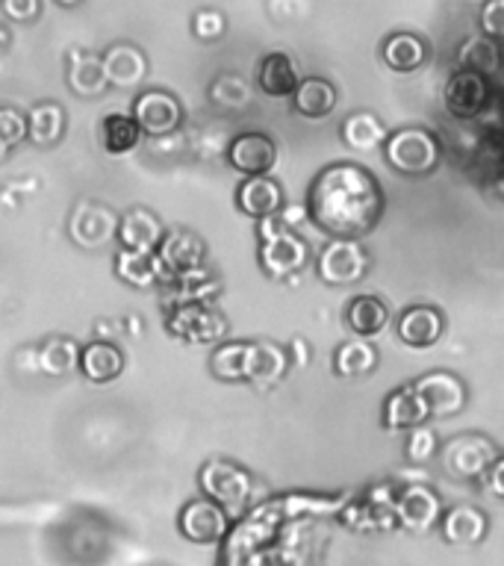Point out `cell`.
Here are the masks:
<instances>
[{
  "mask_svg": "<svg viewBox=\"0 0 504 566\" xmlns=\"http://www.w3.org/2000/svg\"><path fill=\"white\" fill-rule=\"evenodd\" d=\"M387 198L378 177L357 163H330L313 177L307 216L334 239H363L378 228Z\"/></svg>",
  "mask_w": 504,
  "mask_h": 566,
  "instance_id": "6da1fadb",
  "label": "cell"
},
{
  "mask_svg": "<svg viewBox=\"0 0 504 566\" xmlns=\"http://www.w3.org/2000/svg\"><path fill=\"white\" fill-rule=\"evenodd\" d=\"M384 157L389 168L405 177H428L440 168V142L424 127H401L384 142Z\"/></svg>",
  "mask_w": 504,
  "mask_h": 566,
  "instance_id": "7a4b0ae2",
  "label": "cell"
},
{
  "mask_svg": "<svg viewBox=\"0 0 504 566\" xmlns=\"http://www.w3.org/2000/svg\"><path fill=\"white\" fill-rule=\"evenodd\" d=\"M309 260L307 242L292 233L281 221V216L260 221V265L274 281H286L298 274Z\"/></svg>",
  "mask_w": 504,
  "mask_h": 566,
  "instance_id": "3957f363",
  "label": "cell"
},
{
  "mask_svg": "<svg viewBox=\"0 0 504 566\" xmlns=\"http://www.w3.org/2000/svg\"><path fill=\"white\" fill-rule=\"evenodd\" d=\"M198 486L228 516H237V513L245 511L248 499H251V475L242 467H237V463H230V460L203 463L201 475H198Z\"/></svg>",
  "mask_w": 504,
  "mask_h": 566,
  "instance_id": "277c9868",
  "label": "cell"
},
{
  "mask_svg": "<svg viewBox=\"0 0 504 566\" xmlns=\"http://www.w3.org/2000/svg\"><path fill=\"white\" fill-rule=\"evenodd\" d=\"M369 272V254L360 239H330L316 260V274L327 286H351Z\"/></svg>",
  "mask_w": 504,
  "mask_h": 566,
  "instance_id": "5b68a950",
  "label": "cell"
},
{
  "mask_svg": "<svg viewBox=\"0 0 504 566\" xmlns=\"http://www.w3.org/2000/svg\"><path fill=\"white\" fill-rule=\"evenodd\" d=\"M445 507L442 499L424 484H407L396 495V525L407 534H428L440 528V520Z\"/></svg>",
  "mask_w": 504,
  "mask_h": 566,
  "instance_id": "8992f818",
  "label": "cell"
},
{
  "mask_svg": "<svg viewBox=\"0 0 504 566\" xmlns=\"http://www.w3.org/2000/svg\"><path fill=\"white\" fill-rule=\"evenodd\" d=\"M177 528L195 546H216L228 537L230 516L207 495H198V499L183 504V511L177 516Z\"/></svg>",
  "mask_w": 504,
  "mask_h": 566,
  "instance_id": "52a82bcc",
  "label": "cell"
},
{
  "mask_svg": "<svg viewBox=\"0 0 504 566\" xmlns=\"http://www.w3.org/2000/svg\"><path fill=\"white\" fill-rule=\"evenodd\" d=\"M498 451L493 440H486L481 433H463L442 449V463L449 469V475L466 478V481H481L484 472L495 463Z\"/></svg>",
  "mask_w": 504,
  "mask_h": 566,
  "instance_id": "ba28073f",
  "label": "cell"
},
{
  "mask_svg": "<svg viewBox=\"0 0 504 566\" xmlns=\"http://www.w3.org/2000/svg\"><path fill=\"white\" fill-rule=\"evenodd\" d=\"M413 387L416 392L422 396L431 419H449V416H458L469 401L466 384H463L458 375H451V371H428V375L413 380Z\"/></svg>",
  "mask_w": 504,
  "mask_h": 566,
  "instance_id": "9c48e42d",
  "label": "cell"
},
{
  "mask_svg": "<svg viewBox=\"0 0 504 566\" xmlns=\"http://www.w3.org/2000/svg\"><path fill=\"white\" fill-rule=\"evenodd\" d=\"M122 216L97 201H80L77 210L71 212L69 233L80 248H104L118 237Z\"/></svg>",
  "mask_w": 504,
  "mask_h": 566,
  "instance_id": "30bf717a",
  "label": "cell"
},
{
  "mask_svg": "<svg viewBox=\"0 0 504 566\" xmlns=\"http://www.w3.org/2000/svg\"><path fill=\"white\" fill-rule=\"evenodd\" d=\"M396 490L389 484L371 486L369 493L348 504L343 520L357 531L396 528Z\"/></svg>",
  "mask_w": 504,
  "mask_h": 566,
  "instance_id": "8fae6325",
  "label": "cell"
},
{
  "mask_svg": "<svg viewBox=\"0 0 504 566\" xmlns=\"http://www.w3.org/2000/svg\"><path fill=\"white\" fill-rule=\"evenodd\" d=\"M486 101H490V86H486L484 74H475V71L466 69L451 74V80L445 83V92H442V104H445L449 115H454L460 122L477 118L484 113Z\"/></svg>",
  "mask_w": 504,
  "mask_h": 566,
  "instance_id": "7c38bea8",
  "label": "cell"
},
{
  "mask_svg": "<svg viewBox=\"0 0 504 566\" xmlns=\"http://www.w3.org/2000/svg\"><path fill=\"white\" fill-rule=\"evenodd\" d=\"M133 118H136L141 133H148V136H168V133L177 130V124L183 118V109H180V101L175 95L150 88V92H141L136 97Z\"/></svg>",
  "mask_w": 504,
  "mask_h": 566,
  "instance_id": "4fadbf2b",
  "label": "cell"
},
{
  "mask_svg": "<svg viewBox=\"0 0 504 566\" xmlns=\"http://www.w3.org/2000/svg\"><path fill=\"white\" fill-rule=\"evenodd\" d=\"M228 163L239 175L263 177L277 163V145L265 133H242L230 142Z\"/></svg>",
  "mask_w": 504,
  "mask_h": 566,
  "instance_id": "5bb4252c",
  "label": "cell"
},
{
  "mask_svg": "<svg viewBox=\"0 0 504 566\" xmlns=\"http://www.w3.org/2000/svg\"><path fill=\"white\" fill-rule=\"evenodd\" d=\"M396 334L410 348H431L445 334V316L431 304H413L398 316Z\"/></svg>",
  "mask_w": 504,
  "mask_h": 566,
  "instance_id": "9a60e30c",
  "label": "cell"
},
{
  "mask_svg": "<svg viewBox=\"0 0 504 566\" xmlns=\"http://www.w3.org/2000/svg\"><path fill=\"white\" fill-rule=\"evenodd\" d=\"M440 534L449 546H477L490 534V516L472 504H458L442 513Z\"/></svg>",
  "mask_w": 504,
  "mask_h": 566,
  "instance_id": "2e32d148",
  "label": "cell"
},
{
  "mask_svg": "<svg viewBox=\"0 0 504 566\" xmlns=\"http://www.w3.org/2000/svg\"><path fill=\"white\" fill-rule=\"evenodd\" d=\"M237 207L256 221L274 219L283 210V189L269 175L245 177L237 189Z\"/></svg>",
  "mask_w": 504,
  "mask_h": 566,
  "instance_id": "e0dca14e",
  "label": "cell"
},
{
  "mask_svg": "<svg viewBox=\"0 0 504 566\" xmlns=\"http://www.w3.org/2000/svg\"><path fill=\"white\" fill-rule=\"evenodd\" d=\"M428 419H431L428 407H424L422 396L416 392L413 384L392 389L384 398V428L387 431H413V428L424 424Z\"/></svg>",
  "mask_w": 504,
  "mask_h": 566,
  "instance_id": "ac0fdd59",
  "label": "cell"
},
{
  "mask_svg": "<svg viewBox=\"0 0 504 566\" xmlns=\"http://www.w3.org/2000/svg\"><path fill=\"white\" fill-rule=\"evenodd\" d=\"M162 237H166V230H162L157 216L150 210H141V207L124 212L122 221H118V239L127 251L154 254L162 245Z\"/></svg>",
  "mask_w": 504,
  "mask_h": 566,
  "instance_id": "d6986e66",
  "label": "cell"
},
{
  "mask_svg": "<svg viewBox=\"0 0 504 566\" xmlns=\"http://www.w3.org/2000/svg\"><path fill=\"white\" fill-rule=\"evenodd\" d=\"M101 62H104L106 86H109V83L122 88L139 86L141 77L148 74V60H145V53H141L139 48H133V44H113V48L101 56Z\"/></svg>",
  "mask_w": 504,
  "mask_h": 566,
  "instance_id": "ffe728a7",
  "label": "cell"
},
{
  "mask_svg": "<svg viewBox=\"0 0 504 566\" xmlns=\"http://www.w3.org/2000/svg\"><path fill=\"white\" fill-rule=\"evenodd\" d=\"M203 254H207V248L195 233H186V230H175V233H168L162 237V245H159V263L162 269L175 274H192L195 269H201Z\"/></svg>",
  "mask_w": 504,
  "mask_h": 566,
  "instance_id": "44dd1931",
  "label": "cell"
},
{
  "mask_svg": "<svg viewBox=\"0 0 504 566\" xmlns=\"http://www.w3.org/2000/svg\"><path fill=\"white\" fill-rule=\"evenodd\" d=\"M168 325L177 336H189L195 343H207L216 336L224 334V318L216 310H207L203 304H183L177 307V313L168 318Z\"/></svg>",
  "mask_w": 504,
  "mask_h": 566,
  "instance_id": "7402d4cb",
  "label": "cell"
},
{
  "mask_svg": "<svg viewBox=\"0 0 504 566\" xmlns=\"http://www.w3.org/2000/svg\"><path fill=\"white\" fill-rule=\"evenodd\" d=\"M389 322V307L378 295H357V298L348 301L345 307V325L351 327L354 336L360 339H371L378 336Z\"/></svg>",
  "mask_w": 504,
  "mask_h": 566,
  "instance_id": "603a6c76",
  "label": "cell"
},
{
  "mask_svg": "<svg viewBox=\"0 0 504 566\" xmlns=\"http://www.w3.org/2000/svg\"><path fill=\"white\" fill-rule=\"evenodd\" d=\"M80 371L92 384H109L124 371V354L113 343H88L80 348Z\"/></svg>",
  "mask_w": 504,
  "mask_h": 566,
  "instance_id": "cb8c5ba5",
  "label": "cell"
},
{
  "mask_svg": "<svg viewBox=\"0 0 504 566\" xmlns=\"http://www.w3.org/2000/svg\"><path fill=\"white\" fill-rule=\"evenodd\" d=\"M380 60L387 62L389 71L396 74H410V71H419L428 60V48L419 35L413 33H392L380 48Z\"/></svg>",
  "mask_w": 504,
  "mask_h": 566,
  "instance_id": "d4e9b609",
  "label": "cell"
},
{
  "mask_svg": "<svg viewBox=\"0 0 504 566\" xmlns=\"http://www.w3.org/2000/svg\"><path fill=\"white\" fill-rule=\"evenodd\" d=\"M292 104H295V113H301L304 118H325L334 113L336 86L325 77L301 80L292 95Z\"/></svg>",
  "mask_w": 504,
  "mask_h": 566,
  "instance_id": "484cf974",
  "label": "cell"
},
{
  "mask_svg": "<svg viewBox=\"0 0 504 566\" xmlns=\"http://www.w3.org/2000/svg\"><path fill=\"white\" fill-rule=\"evenodd\" d=\"M256 80H260V88H263L269 97H290L295 95L298 88V71L292 65V60L286 53H269L263 62H260V71H256Z\"/></svg>",
  "mask_w": 504,
  "mask_h": 566,
  "instance_id": "4316f807",
  "label": "cell"
},
{
  "mask_svg": "<svg viewBox=\"0 0 504 566\" xmlns=\"http://www.w3.org/2000/svg\"><path fill=\"white\" fill-rule=\"evenodd\" d=\"M378 369V348L369 339H348L336 348L334 371L339 378H363Z\"/></svg>",
  "mask_w": 504,
  "mask_h": 566,
  "instance_id": "83f0119b",
  "label": "cell"
},
{
  "mask_svg": "<svg viewBox=\"0 0 504 566\" xmlns=\"http://www.w3.org/2000/svg\"><path fill=\"white\" fill-rule=\"evenodd\" d=\"M339 136H343V142L351 150H363V154H369V150L384 148V142H387V127H384V122H380L378 115L354 113L343 122V130H339Z\"/></svg>",
  "mask_w": 504,
  "mask_h": 566,
  "instance_id": "f1b7e54d",
  "label": "cell"
},
{
  "mask_svg": "<svg viewBox=\"0 0 504 566\" xmlns=\"http://www.w3.org/2000/svg\"><path fill=\"white\" fill-rule=\"evenodd\" d=\"M65 133V109L53 101H44V104H35L30 113H27V136L35 142V145H56Z\"/></svg>",
  "mask_w": 504,
  "mask_h": 566,
  "instance_id": "f546056e",
  "label": "cell"
},
{
  "mask_svg": "<svg viewBox=\"0 0 504 566\" xmlns=\"http://www.w3.org/2000/svg\"><path fill=\"white\" fill-rule=\"evenodd\" d=\"M251 348H254V343L219 345L210 360L212 375L221 380H248L251 378Z\"/></svg>",
  "mask_w": 504,
  "mask_h": 566,
  "instance_id": "4dcf8cb0",
  "label": "cell"
},
{
  "mask_svg": "<svg viewBox=\"0 0 504 566\" xmlns=\"http://www.w3.org/2000/svg\"><path fill=\"white\" fill-rule=\"evenodd\" d=\"M69 86L77 92L80 97H92L106 88L104 62L101 56L92 53H74L69 65Z\"/></svg>",
  "mask_w": 504,
  "mask_h": 566,
  "instance_id": "1f68e13d",
  "label": "cell"
},
{
  "mask_svg": "<svg viewBox=\"0 0 504 566\" xmlns=\"http://www.w3.org/2000/svg\"><path fill=\"white\" fill-rule=\"evenodd\" d=\"M141 130L133 115L109 113L101 122V142H104L106 154H127L139 145Z\"/></svg>",
  "mask_w": 504,
  "mask_h": 566,
  "instance_id": "d6a6232c",
  "label": "cell"
},
{
  "mask_svg": "<svg viewBox=\"0 0 504 566\" xmlns=\"http://www.w3.org/2000/svg\"><path fill=\"white\" fill-rule=\"evenodd\" d=\"M39 363H42V369L51 378H65L74 369H80V345L69 339V336H51L42 345Z\"/></svg>",
  "mask_w": 504,
  "mask_h": 566,
  "instance_id": "836d02e7",
  "label": "cell"
},
{
  "mask_svg": "<svg viewBox=\"0 0 504 566\" xmlns=\"http://www.w3.org/2000/svg\"><path fill=\"white\" fill-rule=\"evenodd\" d=\"M290 366V357L281 345L274 343H254L251 348V378L254 384H274L283 378V371Z\"/></svg>",
  "mask_w": 504,
  "mask_h": 566,
  "instance_id": "e575fe53",
  "label": "cell"
},
{
  "mask_svg": "<svg viewBox=\"0 0 504 566\" xmlns=\"http://www.w3.org/2000/svg\"><path fill=\"white\" fill-rule=\"evenodd\" d=\"M115 272H118L122 281L133 283V286H150L162 272V263H159L157 254H141V251H127L124 248L118 254V263H115Z\"/></svg>",
  "mask_w": 504,
  "mask_h": 566,
  "instance_id": "d590c367",
  "label": "cell"
},
{
  "mask_svg": "<svg viewBox=\"0 0 504 566\" xmlns=\"http://www.w3.org/2000/svg\"><path fill=\"white\" fill-rule=\"evenodd\" d=\"M498 62H502L498 48H495L493 39H486L484 33L472 35V39H466L463 48H460V65L466 71H475V74H493V71L498 69Z\"/></svg>",
  "mask_w": 504,
  "mask_h": 566,
  "instance_id": "8d00e7d4",
  "label": "cell"
},
{
  "mask_svg": "<svg viewBox=\"0 0 504 566\" xmlns=\"http://www.w3.org/2000/svg\"><path fill=\"white\" fill-rule=\"evenodd\" d=\"M27 139V115L15 106H0V157Z\"/></svg>",
  "mask_w": 504,
  "mask_h": 566,
  "instance_id": "74e56055",
  "label": "cell"
},
{
  "mask_svg": "<svg viewBox=\"0 0 504 566\" xmlns=\"http://www.w3.org/2000/svg\"><path fill=\"white\" fill-rule=\"evenodd\" d=\"M437 451H440V437H437L431 424H419V428L410 431L405 449L410 463H428V460L437 458Z\"/></svg>",
  "mask_w": 504,
  "mask_h": 566,
  "instance_id": "f35d334b",
  "label": "cell"
},
{
  "mask_svg": "<svg viewBox=\"0 0 504 566\" xmlns=\"http://www.w3.org/2000/svg\"><path fill=\"white\" fill-rule=\"evenodd\" d=\"M481 30L486 39H504V0H486L481 7Z\"/></svg>",
  "mask_w": 504,
  "mask_h": 566,
  "instance_id": "ab89813d",
  "label": "cell"
},
{
  "mask_svg": "<svg viewBox=\"0 0 504 566\" xmlns=\"http://www.w3.org/2000/svg\"><path fill=\"white\" fill-rule=\"evenodd\" d=\"M192 30L198 39H203V42L219 39V35L224 33V18H221V12H216V9H201V12L195 15Z\"/></svg>",
  "mask_w": 504,
  "mask_h": 566,
  "instance_id": "60d3db41",
  "label": "cell"
},
{
  "mask_svg": "<svg viewBox=\"0 0 504 566\" xmlns=\"http://www.w3.org/2000/svg\"><path fill=\"white\" fill-rule=\"evenodd\" d=\"M3 12L12 21H33L39 15V0H3Z\"/></svg>",
  "mask_w": 504,
  "mask_h": 566,
  "instance_id": "b9f144b4",
  "label": "cell"
},
{
  "mask_svg": "<svg viewBox=\"0 0 504 566\" xmlns=\"http://www.w3.org/2000/svg\"><path fill=\"white\" fill-rule=\"evenodd\" d=\"M481 484H484V490L490 495H495V499H504V458H495V463L484 472V478H481Z\"/></svg>",
  "mask_w": 504,
  "mask_h": 566,
  "instance_id": "7bdbcfd3",
  "label": "cell"
},
{
  "mask_svg": "<svg viewBox=\"0 0 504 566\" xmlns=\"http://www.w3.org/2000/svg\"><path fill=\"white\" fill-rule=\"evenodd\" d=\"M56 3H62V7H74V3H80V0H56Z\"/></svg>",
  "mask_w": 504,
  "mask_h": 566,
  "instance_id": "ee69618b",
  "label": "cell"
},
{
  "mask_svg": "<svg viewBox=\"0 0 504 566\" xmlns=\"http://www.w3.org/2000/svg\"><path fill=\"white\" fill-rule=\"evenodd\" d=\"M3 44H7V33L0 30V48H3Z\"/></svg>",
  "mask_w": 504,
  "mask_h": 566,
  "instance_id": "f6af8a7d",
  "label": "cell"
}]
</instances>
